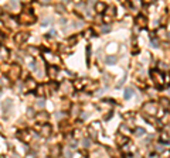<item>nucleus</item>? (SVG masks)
Listing matches in <instances>:
<instances>
[{"mask_svg": "<svg viewBox=\"0 0 170 158\" xmlns=\"http://www.w3.org/2000/svg\"><path fill=\"white\" fill-rule=\"evenodd\" d=\"M37 130L41 131V134L44 135V137H48V135L51 134L53 129H51V126H48V124H43V126H37Z\"/></svg>", "mask_w": 170, "mask_h": 158, "instance_id": "nucleus-1", "label": "nucleus"}, {"mask_svg": "<svg viewBox=\"0 0 170 158\" xmlns=\"http://www.w3.org/2000/svg\"><path fill=\"white\" fill-rule=\"evenodd\" d=\"M106 10V14H105V17H104V21L105 23H109L111 20L115 17V9L114 7H109V9H105Z\"/></svg>", "mask_w": 170, "mask_h": 158, "instance_id": "nucleus-2", "label": "nucleus"}, {"mask_svg": "<svg viewBox=\"0 0 170 158\" xmlns=\"http://www.w3.org/2000/svg\"><path fill=\"white\" fill-rule=\"evenodd\" d=\"M152 76H153V81L156 82L157 86H162V85L165 84V81H163V78H162V75L157 72V71H152Z\"/></svg>", "mask_w": 170, "mask_h": 158, "instance_id": "nucleus-3", "label": "nucleus"}, {"mask_svg": "<svg viewBox=\"0 0 170 158\" xmlns=\"http://www.w3.org/2000/svg\"><path fill=\"white\" fill-rule=\"evenodd\" d=\"M143 110L147 112V113H150V114H155V113H156V105H155L153 102H149L143 106Z\"/></svg>", "mask_w": 170, "mask_h": 158, "instance_id": "nucleus-4", "label": "nucleus"}, {"mask_svg": "<svg viewBox=\"0 0 170 158\" xmlns=\"http://www.w3.org/2000/svg\"><path fill=\"white\" fill-rule=\"evenodd\" d=\"M27 38H28V33H17V35H16V42L23 44Z\"/></svg>", "mask_w": 170, "mask_h": 158, "instance_id": "nucleus-5", "label": "nucleus"}, {"mask_svg": "<svg viewBox=\"0 0 170 158\" xmlns=\"http://www.w3.org/2000/svg\"><path fill=\"white\" fill-rule=\"evenodd\" d=\"M136 24H138L139 27H146L147 26V21H146V17H143V16H138V19H136Z\"/></svg>", "mask_w": 170, "mask_h": 158, "instance_id": "nucleus-6", "label": "nucleus"}, {"mask_svg": "<svg viewBox=\"0 0 170 158\" xmlns=\"http://www.w3.org/2000/svg\"><path fill=\"white\" fill-rule=\"evenodd\" d=\"M9 58V51L5 47H0V61H6Z\"/></svg>", "mask_w": 170, "mask_h": 158, "instance_id": "nucleus-7", "label": "nucleus"}, {"mask_svg": "<svg viewBox=\"0 0 170 158\" xmlns=\"http://www.w3.org/2000/svg\"><path fill=\"white\" fill-rule=\"evenodd\" d=\"M20 75V68L18 66H16V65H13V68H11V71H10V78H13V79H16Z\"/></svg>", "mask_w": 170, "mask_h": 158, "instance_id": "nucleus-8", "label": "nucleus"}, {"mask_svg": "<svg viewBox=\"0 0 170 158\" xmlns=\"http://www.w3.org/2000/svg\"><path fill=\"white\" fill-rule=\"evenodd\" d=\"M26 86L30 88L28 90H34V89L37 88V84H36V81H34V79H27V81H26Z\"/></svg>", "mask_w": 170, "mask_h": 158, "instance_id": "nucleus-9", "label": "nucleus"}, {"mask_svg": "<svg viewBox=\"0 0 170 158\" xmlns=\"http://www.w3.org/2000/svg\"><path fill=\"white\" fill-rule=\"evenodd\" d=\"M18 138L27 143L28 140H30V133H27V131H20V133H18Z\"/></svg>", "mask_w": 170, "mask_h": 158, "instance_id": "nucleus-10", "label": "nucleus"}, {"mask_svg": "<svg viewBox=\"0 0 170 158\" xmlns=\"http://www.w3.org/2000/svg\"><path fill=\"white\" fill-rule=\"evenodd\" d=\"M21 21H23V23H33V21H34V17H33V16L28 17L27 14L24 13L23 16H21Z\"/></svg>", "mask_w": 170, "mask_h": 158, "instance_id": "nucleus-11", "label": "nucleus"}, {"mask_svg": "<svg viewBox=\"0 0 170 158\" xmlns=\"http://www.w3.org/2000/svg\"><path fill=\"white\" fill-rule=\"evenodd\" d=\"M3 107H5V112L7 110V113H9V110L11 109V107H13V102H11L10 99H7V100L3 103Z\"/></svg>", "mask_w": 170, "mask_h": 158, "instance_id": "nucleus-12", "label": "nucleus"}, {"mask_svg": "<svg viewBox=\"0 0 170 158\" xmlns=\"http://www.w3.org/2000/svg\"><path fill=\"white\" fill-rule=\"evenodd\" d=\"M57 72H58V69H57L55 66H50V68H48V75H50L51 78H55V76H57Z\"/></svg>", "mask_w": 170, "mask_h": 158, "instance_id": "nucleus-13", "label": "nucleus"}, {"mask_svg": "<svg viewBox=\"0 0 170 158\" xmlns=\"http://www.w3.org/2000/svg\"><path fill=\"white\" fill-rule=\"evenodd\" d=\"M95 9H97L98 13H102V11H104V10L106 9V5H105V3H101V2H99V3H97Z\"/></svg>", "mask_w": 170, "mask_h": 158, "instance_id": "nucleus-14", "label": "nucleus"}, {"mask_svg": "<svg viewBox=\"0 0 170 158\" xmlns=\"http://www.w3.org/2000/svg\"><path fill=\"white\" fill-rule=\"evenodd\" d=\"M44 56H46V59L48 61V62H53V61H55V58L53 56V54H51V52H48V51L44 54Z\"/></svg>", "mask_w": 170, "mask_h": 158, "instance_id": "nucleus-15", "label": "nucleus"}, {"mask_svg": "<svg viewBox=\"0 0 170 158\" xmlns=\"http://www.w3.org/2000/svg\"><path fill=\"white\" fill-rule=\"evenodd\" d=\"M133 95V89H130V88H128L126 90H125V99H129L130 96Z\"/></svg>", "mask_w": 170, "mask_h": 158, "instance_id": "nucleus-16", "label": "nucleus"}, {"mask_svg": "<svg viewBox=\"0 0 170 158\" xmlns=\"http://www.w3.org/2000/svg\"><path fill=\"white\" fill-rule=\"evenodd\" d=\"M108 64H115L116 61H118V58H116V56H108Z\"/></svg>", "mask_w": 170, "mask_h": 158, "instance_id": "nucleus-17", "label": "nucleus"}, {"mask_svg": "<svg viewBox=\"0 0 170 158\" xmlns=\"http://www.w3.org/2000/svg\"><path fill=\"white\" fill-rule=\"evenodd\" d=\"M116 141H118L119 144H123V143H126V138H125V137H118V138H116Z\"/></svg>", "mask_w": 170, "mask_h": 158, "instance_id": "nucleus-18", "label": "nucleus"}, {"mask_svg": "<svg viewBox=\"0 0 170 158\" xmlns=\"http://www.w3.org/2000/svg\"><path fill=\"white\" fill-rule=\"evenodd\" d=\"M143 134H145V130H142V129H138V130H136V135L140 137V135H143Z\"/></svg>", "mask_w": 170, "mask_h": 158, "instance_id": "nucleus-19", "label": "nucleus"}, {"mask_svg": "<svg viewBox=\"0 0 170 158\" xmlns=\"http://www.w3.org/2000/svg\"><path fill=\"white\" fill-rule=\"evenodd\" d=\"M162 105H163V106H166V107H167V106H169V105H170V103H169V100H167V99H162Z\"/></svg>", "mask_w": 170, "mask_h": 158, "instance_id": "nucleus-20", "label": "nucleus"}, {"mask_svg": "<svg viewBox=\"0 0 170 158\" xmlns=\"http://www.w3.org/2000/svg\"><path fill=\"white\" fill-rule=\"evenodd\" d=\"M109 30H111L109 26H104V27H102V33H108Z\"/></svg>", "mask_w": 170, "mask_h": 158, "instance_id": "nucleus-21", "label": "nucleus"}, {"mask_svg": "<svg viewBox=\"0 0 170 158\" xmlns=\"http://www.w3.org/2000/svg\"><path fill=\"white\" fill-rule=\"evenodd\" d=\"M43 106H44V100H43V99H40V100L37 102V107H43Z\"/></svg>", "mask_w": 170, "mask_h": 158, "instance_id": "nucleus-22", "label": "nucleus"}, {"mask_svg": "<svg viewBox=\"0 0 170 158\" xmlns=\"http://www.w3.org/2000/svg\"><path fill=\"white\" fill-rule=\"evenodd\" d=\"M145 5H152V3H155V0H142Z\"/></svg>", "mask_w": 170, "mask_h": 158, "instance_id": "nucleus-23", "label": "nucleus"}, {"mask_svg": "<svg viewBox=\"0 0 170 158\" xmlns=\"http://www.w3.org/2000/svg\"><path fill=\"white\" fill-rule=\"evenodd\" d=\"M57 11H60V13H61V11H64V6L58 5V6H57Z\"/></svg>", "mask_w": 170, "mask_h": 158, "instance_id": "nucleus-24", "label": "nucleus"}, {"mask_svg": "<svg viewBox=\"0 0 170 158\" xmlns=\"http://www.w3.org/2000/svg\"><path fill=\"white\" fill-rule=\"evenodd\" d=\"M40 3H41V5H50L51 0H40Z\"/></svg>", "mask_w": 170, "mask_h": 158, "instance_id": "nucleus-25", "label": "nucleus"}, {"mask_svg": "<svg viewBox=\"0 0 170 158\" xmlns=\"http://www.w3.org/2000/svg\"><path fill=\"white\" fill-rule=\"evenodd\" d=\"M162 140H166V141H169V135H167V134H166V133H165V134H163V135H162Z\"/></svg>", "mask_w": 170, "mask_h": 158, "instance_id": "nucleus-26", "label": "nucleus"}, {"mask_svg": "<svg viewBox=\"0 0 170 158\" xmlns=\"http://www.w3.org/2000/svg\"><path fill=\"white\" fill-rule=\"evenodd\" d=\"M84 145H85V147H89V140H84Z\"/></svg>", "mask_w": 170, "mask_h": 158, "instance_id": "nucleus-27", "label": "nucleus"}, {"mask_svg": "<svg viewBox=\"0 0 170 158\" xmlns=\"http://www.w3.org/2000/svg\"><path fill=\"white\" fill-rule=\"evenodd\" d=\"M87 37H92V30H88L87 31Z\"/></svg>", "mask_w": 170, "mask_h": 158, "instance_id": "nucleus-28", "label": "nucleus"}, {"mask_svg": "<svg viewBox=\"0 0 170 158\" xmlns=\"http://www.w3.org/2000/svg\"><path fill=\"white\" fill-rule=\"evenodd\" d=\"M152 47H155V48H156V47H159V44H157V41H152Z\"/></svg>", "mask_w": 170, "mask_h": 158, "instance_id": "nucleus-29", "label": "nucleus"}, {"mask_svg": "<svg viewBox=\"0 0 170 158\" xmlns=\"http://www.w3.org/2000/svg\"><path fill=\"white\" fill-rule=\"evenodd\" d=\"M111 117H112V113H108V114H106V116H105V119H106V120H108V119H111Z\"/></svg>", "mask_w": 170, "mask_h": 158, "instance_id": "nucleus-30", "label": "nucleus"}, {"mask_svg": "<svg viewBox=\"0 0 170 158\" xmlns=\"http://www.w3.org/2000/svg\"><path fill=\"white\" fill-rule=\"evenodd\" d=\"M0 40H2V34H0Z\"/></svg>", "mask_w": 170, "mask_h": 158, "instance_id": "nucleus-31", "label": "nucleus"}]
</instances>
